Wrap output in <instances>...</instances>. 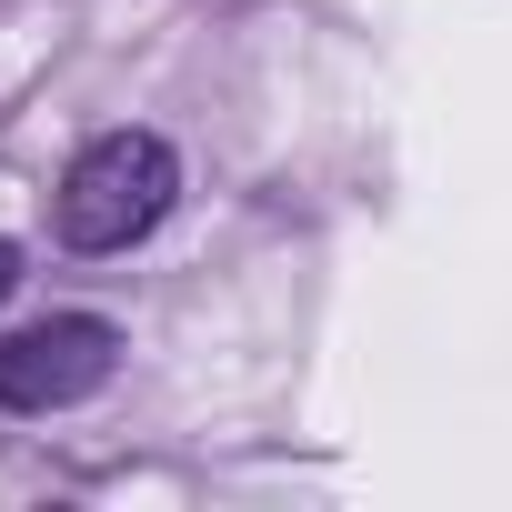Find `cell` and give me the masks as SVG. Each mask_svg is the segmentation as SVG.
<instances>
[{"label": "cell", "instance_id": "6da1fadb", "mask_svg": "<svg viewBox=\"0 0 512 512\" xmlns=\"http://www.w3.org/2000/svg\"><path fill=\"white\" fill-rule=\"evenodd\" d=\"M171 191H181V161L161 131H101L61 171V241L71 251H131L141 231H161Z\"/></svg>", "mask_w": 512, "mask_h": 512}, {"label": "cell", "instance_id": "3957f363", "mask_svg": "<svg viewBox=\"0 0 512 512\" xmlns=\"http://www.w3.org/2000/svg\"><path fill=\"white\" fill-rule=\"evenodd\" d=\"M11 282H21V251H11V241H0V302H11Z\"/></svg>", "mask_w": 512, "mask_h": 512}, {"label": "cell", "instance_id": "7a4b0ae2", "mask_svg": "<svg viewBox=\"0 0 512 512\" xmlns=\"http://www.w3.org/2000/svg\"><path fill=\"white\" fill-rule=\"evenodd\" d=\"M111 362H121V332L101 312H51L0 342V412H71L111 382Z\"/></svg>", "mask_w": 512, "mask_h": 512}]
</instances>
